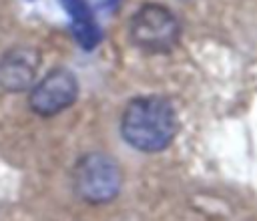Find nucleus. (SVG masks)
Instances as JSON below:
<instances>
[{"label": "nucleus", "instance_id": "obj_7", "mask_svg": "<svg viewBox=\"0 0 257 221\" xmlns=\"http://www.w3.org/2000/svg\"><path fill=\"white\" fill-rule=\"evenodd\" d=\"M58 4L64 8V12L70 16V24L72 22H86V20H94L92 8L88 4V0H58Z\"/></svg>", "mask_w": 257, "mask_h": 221}, {"label": "nucleus", "instance_id": "obj_6", "mask_svg": "<svg viewBox=\"0 0 257 221\" xmlns=\"http://www.w3.org/2000/svg\"><path fill=\"white\" fill-rule=\"evenodd\" d=\"M70 32H72L74 40H76L82 48H86V50L94 48V46L100 42V38H102V34H100V26L96 24V20L72 22V24H70Z\"/></svg>", "mask_w": 257, "mask_h": 221}, {"label": "nucleus", "instance_id": "obj_5", "mask_svg": "<svg viewBox=\"0 0 257 221\" xmlns=\"http://www.w3.org/2000/svg\"><path fill=\"white\" fill-rule=\"evenodd\" d=\"M40 64V54L32 46H14L0 58V88L8 92L26 90Z\"/></svg>", "mask_w": 257, "mask_h": 221}, {"label": "nucleus", "instance_id": "obj_3", "mask_svg": "<svg viewBox=\"0 0 257 221\" xmlns=\"http://www.w3.org/2000/svg\"><path fill=\"white\" fill-rule=\"evenodd\" d=\"M72 183L76 195L82 201L90 205H102L118 195L122 185V173L118 163L110 155L86 153L74 165Z\"/></svg>", "mask_w": 257, "mask_h": 221}, {"label": "nucleus", "instance_id": "obj_2", "mask_svg": "<svg viewBox=\"0 0 257 221\" xmlns=\"http://www.w3.org/2000/svg\"><path fill=\"white\" fill-rule=\"evenodd\" d=\"M179 34L181 26L175 14L157 2H147L137 8L128 22L131 42L149 54H163L173 50L179 42Z\"/></svg>", "mask_w": 257, "mask_h": 221}, {"label": "nucleus", "instance_id": "obj_1", "mask_svg": "<svg viewBox=\"0 0 257 221\" xmlns=\"http://www.w3.org/2000/svg\"><path fill=\"white\" fill-rule=\"evenodd\" d=\"M177 129L179 121L173 104L159 94L133 98L120 119L124 141L143 153L163 151L177 135Z\"/></svg>", "mask_w": 257, "mask_h": 221}, {"label": "nucleus", "instance_id": "obj_4", "mask_svg": "<svg viewBox=\"0 0 257 221\" xmlns=\"http://www.w3.org/2000/svg\"><path fill=\"white\" fill-rule=\"evenodd\" d=\"M78 98V80L68 68H52L28 94L30 108L40 117H52L72 106Z\"/></svg>", "mask_w": 257, "mask_h": 221}]
</instances>
